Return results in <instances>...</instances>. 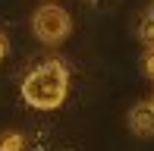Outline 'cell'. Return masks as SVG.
<instances>
[{"label": "cell", "instance_id": "6da1fadb", "mask_svg": "<svg viewBox=\"0 0 154 151\" xmlns=\"http://www.w3.org/2000/svg\"><path fill=\"white\" fill-rule=\"evenodd\" d=\"M69 91V72L60 60H47V63L35 66L22 82V98L25 104L38 107V110H54L66 101Z\"/></svg>", "mask_w": 154, "mask_h": 151}, {"label": "cell", "instance_id": "7a4b0ae2", "mask_svg": "<svg viewBox=\"0 0 154 151\" xmlns=\"http://www.w3.org/2000/svg\"><path fill=\"white\" fill-rule=\"evenodd\" d=\"M32 29H35V38L44 41V44H60L63 38L72 32V19L69 13L57 3H44L35 10L32 16Z\"/></svg>", "mask_w": 154, "mask_h": 151}, {"label": "cell", "instance_id": "3957f363", "mask_svg": "<svg viewBox=\"0 0 154 151\" xmlns=\"http://www.w3.org/2000/svg\"><path fill=\"white\" fill-rule=\"evenodd\" d=\"M129 126L135 135H154V104L151 101H142V104H135L129 110Z\"/></svg>", "mask_w": 154, "mask_h": 151}, {"label": "cell", "instance_id": "277c9868", "mask_svg": "<svg viewBox=\"0 0 154 151\" xmlns=\"http://www.w3.org/2000/svg\"><path fill=\"white\" fill-rule=\"evenodd\" d=\"M138 35H142V41L148 47H154V16H148V13L142 16V22H138Z\"/></svg>", "mask_w": 154, "mask_h": 151}, {"label": "cell", "instance_id": "5b68a950", "mask_svg": "<svg viewBox=\"0 0 154 151\" xmlns=\"http://www.w3.org/2000/svg\"><path fill=\"white\" fill-rule=\"evenodd\" d=\"M22 135H16V132H10V135H3L0 139V151H22Z\"/></svg>", "mask_w": 154, "mask_h": 151}, {"label": "cell", "instance_id": "8992f818", "mask_svg": "<svg viewBox=\"0 0 154 151\" xmlns=\"http://www.w3.org/2000/svg\"><path fill=\"white\" fill-rule=\"evenodd\" d=\"M142 69H145V76H148V79H154V47H148V51H145Z\"/></svg>", "mask_w": 154, "mask_h": 151}, {"label": "cell", "instance_id": "52a82bcc", "mask_svg": "<svg viewBox=\"0 0 154 151\" xmlns=\"http://www.w3.org/2000/svg\"><path fill=\"white\" fill-rule=\"evenodd\" d=\"M6 54H10V41H6V35L0 32V60H3Z\"/></svg>", "mask_w": 154, "mask_h": 151}, {"label": "cell", "instance_id": "ba28073f", "mask_svg": "<svg viewBox=\"0 0 154 151\" xmlns=\"http://www.w3.org/2000/svg\"><path fill=\"white\" fill-rule=\"evenodd\" d=\"M148 16H154V0H151V6H148Z\"/></svg>", "mask_w": 154, "mask_h": 151}, {"label": "cell", "instance_id": "9c48e42d", "mask_svg": "<svg viewBox=\"0 0 154 151\" xmlns=\"http://www.w3.org/2000/svg\"><path fill=\"white\" fill-rule=\"evenodd\" d=\"M97 3H107V0H97Z\"/></svg>", "mask_w": 154, "mask_h": 151}, {"label": "cell", "instance_id": "30bf717a", "mask_svg": "<svg viewBox=\"0 0 154 151\" xmlns=\"http://www.w3.org/2000/svg\"><path fill=\"white\" fill-rule=\"evenodd\" d=\"M151 104H154V101H151Z\"/></svg>", "mask_w": 154, "mask_h": 151}]
</instances>
